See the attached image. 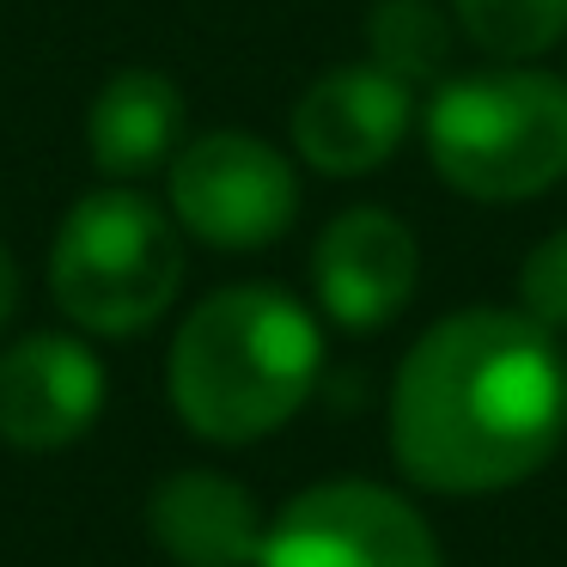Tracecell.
<instances>
[{
  "label": "cell",
  "instance_id": "obj_9",
  "mask_svg": "<svg viewBox=\"0 0 567 567\" xmlns=\"http://www.w3.org/2000/svg\"><path fill=\"white\" fill-rule=\"evenodd\" d=\"M104 409V367L86 336L31 330L0 348V440L13 452H62Z\"/></svg>",
  "mask_w": 567,
  "mask_h": 567
},
{
  "label": "cell",
  "instance_id": "obj_6",
  "mask_svg": "<svg viewBox=\"0 0 567 567\" xmlns=\"http://www.w3.org/2000/svg\"><path fill=\"white\" fill-rule=\"evenodd\" d=\"M257 567H445L427 518L384 482L336 476L299 488L262 530Z\"/></svg>",
  "mask_w": 567,
  "mask_h": 567
},
{
  "label": "cell",
  "instance_id": "obj_5",
  "mask_svg": "<svg viewBox=\"0 0 567 567\" xmlns=\"http://www.w3.org/2000/svg\"><path fill=\"white\" fill-rule=\"evenodd\" d=\"M165 208L177 233L208 250H269L299 220V172L275 141L245 128H208L165 165Z\"/></svg>",
  "mask_w": 567,
  "mask_h": 567
},
{
  "label": "cell",
  "instance_id": "obj_1",
  "mask_svg": "<svg viewBox=\"0 0 567 567\" xmlns=\"http://www.w3.org/2000/svg\"><path fill=\"white\" fill-rule=\"evenodd\" d=\"M567 440L561 336L525 311L470 306L421 330L391 379V457L415 488L494 494Z\"/></svg>",
  "mask_w": 567,
  "mask_h": 567
},
{
  "label": "cell",
  "instance_id": "obj_12",
  "mask_svg": "<svg viewBox=\"0 0 567 567\" xmlns=\"http://www.w3.org/2000/svg\"><path fill=\"white\" fill-rule=\"evenodd\" d=\"M457 19L440 0H379L367 13V62L403 86H440L452 68Z\"/></svg>",
  "mask_w": 567,
  "mask_h": 567
},
{
  "label": "cell",
  "instance_id": "obj_11",
  "mask_svg": "<svg viewBox=\"0 0 567 567\" xmlns=\"http://www.w3.org/2000/svg\"><path fill=\"white\" fill-rule=\"evenodd\" d=\"M184 147V92L159 68H123L86 104V159L111 184H135Z\"/></svg>",
  "mask_w": 567,
  "mask_h": 567
},
{
  "label": "cell",
  "instance_id": "obj_7",
  "mask_svg": "<svg viewBox=\"0 0 567 567\" xmlns=\"http://www.w3.org/2000/svg\"><path fill=\"white\" fill-rule=\"evenodd\" d=\"M421 287V245L391 208L354 202L311 245V293L348 336H372L409 311Z\"/></svg>",
  "mask_w": 567,
  "mask_h": 567
},
{
  "label": "cell",
  "instance_id": "obj_2",
  "mask_svg": "<svg viewBox=\"0 0 567 567\" xmlns=\"http://www.w3.org/2000/svg\"><path fill=\"white\" fill-rule=\"evenodd\" d=\"M323 372V330L275 281H238L189 306L165 354V391L196 440L257 445L306 409Z\"/></svg>",
  "mask_w": 567,
  "mask_h": 567
},
{
  "label": "cell",
  "instance_id": "obj_10",
  "mask_svg": "<svg viewBox=\"0 0 567 567\" xmlns=\"http://www.w3.org/2000/svg\"><path fill=\"white\" fill-rule=\"evenodd\" d=\"M262 530V501L226 470L184 464L147 494V537L177 567H257Z\"/></svg>",
  "mask_w": 567,
  "mask_h": 567
},
{
  "label": "cell",
  "instance_id": "obj_8",
  "mask_svg": "<svg viewBox=\"0 0 567 567\" xmlns=\"http://www.w3.org/2000/svg\"><path fill=\"white\" fill-rule=\"evenodd\" d=\"M415 128V86L391 80L372 62H348L318 74L293 104V153L323 177H367L396 159Z\"/></svg>",
  "mask_w": 567,
  "mask_h": 567
},
{
  "label": "cell",
  "instance_id": "obj_3",
  "mask_svg": "<svg viewBox=\"0 0 567 567\" xmlns=\"http://www.w3.org/2000/svg\"><path fill=\"white\" fill-rule=\"evenodd\" d=\"M421 141L445 189L513 208L567 184V74L501 62L440 80L421 111Z\"/></svg>",
  "mask_w": 567,
  "mask_h": 567
},
{
  "label": "cell",
  "instance_id": "obj_4",
  "mask_svg": "<svg viewBox=\"0 0 567 567\" xmlns=\"http://www.w3.org/2000/svg\"><path fill=\"white\" fill-rule=\"evenodd\" d=\"M184 287V233L135 184L86 189L50 238V299L80 336L123 342L172 311Z\"/></svg>",
  "mask_w": 567,
  "mask_h": 567
},
{
  "label": "cell",
  "instance_id": "obj_15",
  "mask_svg": "<svg viewBox=\"0 0 567 567\" xmlns=\"http://www.w3.org/2000/svg\"><path fill=\"white\" fill-rule=\"evenodd\" d=\"M13 311H19V257L7 250V238H0V330L13 323Z\"/></svg>",
  "mask_w": 567,
  "mask_h": 567
},
{
  "label": "cell",
  "instance_id": "obj_14",
  "mask_svg": "<svg viewBox=\"0 0 567 567\" xmlns=\"http://www.w3.org/2000/svg\"><path fill=\"white\" fill-rule=\"evenodd\" d=\"M518 311L537 330L567 336V226L543 233L518 262Z\"/></svg>",
  "mask_w": 567,
  "mask_h": 567
},
{
  "label": "cell",
  "instance_id": "obj_13",
  "mask_svg": "<svg viewBox=\"0 0 567 567\" xmlns=\"http://www.w3.org/2000/svg\"><path fill=\"white\" fill-rule=\"evenodd\" d=\"M452 19L494 62H537L567 43V0H452Z\"/></svg>",
  "mask_w": 567,
  "mask_h": 567
}]
</instances>
